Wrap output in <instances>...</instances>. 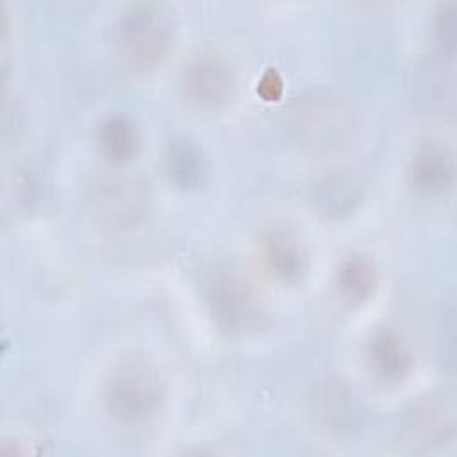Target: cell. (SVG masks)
I'll return each mask as SVG.
<instances>
[{"instance_id":"5b68a950","label":"cell","mask_w":457,"mask_h":457,"mask_svg":"<svg viewBox=\"0 0 457 457\" xmlns=\"http://www.w3.org/2000/svg\"><path fill=\"white\" fill-rule=\"evenodd\" d=\"M455 437V405L445 393L416 400L402 416L400 439L412 452H436Z\"/></svg>"},{"instance_id":"3957f363","label":"cell","mask_w":457,"mask_h":457,"mask_svg":"<svg viewBox=\"0 0 457 457\" xmlns=\"http://www.w3.org/2000/svg\"><path fill=\"white\" fill-rule=\"evenodd\" d=\"M207 307L216 327L227 334L253 332L266 320L262 296L248 278L236 271L218 273L211 280Z\"/></svg>"},{"instance_id":"8992f818","label":"cell","mask_w":457,"mask_h":457,"mask_svg":"<svg viewBox=\"0 0 457 457\" xmlns=\"http://www.w3.org/2000/svg\"><path fill=\"white\" fill-rule=\"evenodd\" d=\"M236 89L234 70L218 54L204 52L193 57L180 75L184 100L198 111H218L225 107Z\"/></svg>"},{"instance_id":"30bf717a","label":"cell","mask_w":457,"mask_h":457,"mask_svg":"<svg viewBox=\"0 0 457 457\" xmlns=\"http://www.w3.org/2000/svg\"><path fill=\"white\" fill-rule=\"evenodd\" d=\"M368 362L384 384H400L412 371L414 359L407 343L391 328H378L368 341Z\"/></svg>"},{"instance_id":"5bb4252c","label":"cell","mask_w":457,"mask_h":457,"mask_svg":"<svg viewBox=\"0 0 457 457\" xmlns=\"http://www.w3.org/2000/svg\"><path fill=\"white\" fill-rule=\"evenodd\" d=\"M98 145L111 162L121 164L137 154L141 134L132 118L125 114H112L98 127Z\"/></svg>"},{"instance_id":"9c48e42d","label":"cell","mask_w":457,"mask_h":457,"mask_svg":"<svg viewBox=\"0 0 457 457\" xmlns=\"http://www.w3.org/2000/svg\"><path fill=\"white\" fill-rule=\"evenodd\" d=\"M261 255L266 270L282 284H298L309 270L302 241L289 230L271 228L261 237Z\"/></svg>"},{"instance_id":"6da1fadb","label":"cell","mask_w":457,"mask_h":457,"mask_svg":"<svg viewBox=\"0 0 457 457\" xmlns=\"http://www.w3.org/2000/svg\"><path fill=\"white\" fill-rule=\"evenodd\" d=\"M166 380L148 359L132 357L120 362L104 387V403L111 418L123 425L150 420L162 405Z\"/></svg>"},{"instance_id":"7c38bea8","label":"cell","mask_w":457,"mask_h":457,"mask_svg":"<svg viewBox=\"0 0 457 457\" xmlns=\"http://www.w3.org/2000/svg\"><path fill=\"white\" fill-rule=\"evenodd\" d=\"M170 180L180 189H196L207 179V159L202 148L186 136L173 137L164 154Z\"/></svg>"},{"instance_id":"7a4b0ae2","label":"cell","mask_w":457,"mask_h":457,"mask_svg":"<svg viewBox=\"0 0 457 457\" xmlns=\"http://www.w3.org/2000/svg\"><path fill=\"white\" fill-rule=\"evenodd\" d=\"M114 41L130 68L139 71L155 68L171 48L173 21L170 11L155 2L127 5L116 21Z\"/></svg>"},{"instance_id":"277c9868","label":"cell","mask_w":457,"mask_h":457,"mask_svg":"<svg viewBox=\"0 0 457 457\" xmlns=\"http://www.w3.org/2000/svg\"><path fill=\"white\" fill-rule=\"evenodd\" d=\"M289 134L311 148H328L348 130L346 107L332 95L309 93L295 98L284 111Z\"/></svg>"},{"instance_id":"8fae6325","label":"cell","mask_w":457,"mask_h":457,"mask_svg":"<svg viewBox=\"0 0 457 457\" xmlns=\"http://www.w3.org/2000/svg\"><path fill=\"white\" fill-rule=\"evenodd\" d=\"M362 198L357 180L345 171H328L312 184V204L318 212L330 220L352 214Z\"/></svg>"},{"instance_id":"2e32d148","label":"cell","mask_w":457,"mask_h":457,"mask_svg":"<svg viewBox=\"0 0 457 457\" xmlns=\"http://www.w3.org/2000/svg\"><path fill=\"white\" fill-rule=\"evenodd\" d=\"M453 314H455V307H453V300L450 298L443 305L441 323H439L441 355L446 361L448 368L453 366V355H455V316Z\"/></svg>"},{"instance_id":"ba28073f","label":"cell","mask_w":457,"mask_h":457,"mask_svg":"<svg viewBox=\"0 0 457 457\" xmlns=\"http://www.w3.org/2000/svg\"><path fill=\"white\" fill-rule=\"evenodd\" d=\"M409 184L421 196H441L453 186L455 164L452 152L439 143L421 145L409 162Z\"/></svg>"},{"instance_id":"e0dca14e","label":"cell","mask_w":457,"mask_h":457,"mask_svg":"<svg viewBox=\"0 0 457 457\" xmlns=\"http://www.w3.org/2000/svg\"><path fill=\"white\" fill-rule=\"evenodd\" d=\"M282 89H284V82H282V77L278 75L277 70L270 68L262 73L259 84H257V91L259 95L268 100V102H273V100H278L282 96Z\"/></svg>"},{"instance_id":"52a82bcc","label":"cell","mask_w":457,"mask_h":457,"mask_svg":"<svg viewBox=\"0 0 457 457\" xmlns=\"http://www.w3.org/2000/svg\"><path fill=\"white\" fill-rule=\"evenodd\" d=\"M309 412L323 430L337 436L355 434L366 421L361 398L339 378H323L311 387Z\"/></svg>"},{"instance_id":"9a60e30c","label":"cell","mask_w":457,"mask_h":457,"mask_svg":"<svg viewBox=\"0 0 457 457\" xmlns=\"http://www.w3.org/2000/svg\"><path fill=\"white\" fill-rule=\"evenodd\" d=\"M457 11L452 2L439 7L436 16V37L448 55H453L457 41Z\"/></svg>"},{"instance_id":"4fadbf2b","label":"cell","mask_w":457,"mask_h":457,"mask_svg":"<svg viewBox=\"0 0 457 457\" xmlns=\"http://www.w3.org/2000/svg\"><path fill=\"white\" fill-rule=\"evenodd\" d=\"M378 284L377 268L366 255L355 253L341 261L336 273V286L341 298L350 305L366 303Z\"/></svg>"}]
</instances>
